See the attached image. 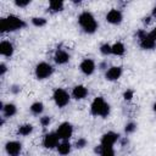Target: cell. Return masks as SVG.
<instances>
[{"label": "cell", "instance_id": "cell-1", "mask_svg": "<svg viewBox=\"0 0 156 156\" xmlns=\"http://www.w3.org/2000/svg\"><path fill=\"white\" fill-rule=\"evenodd\" d=\"M27 24L23 20H21L20 17L15 16V15H10L5 18H1L0 21V30L1 33H6V32H13V30H18L24 28Z\"/></svg>", "mask_w": 156, "mask_h": 156}, {"label": "cell", "instance_id": "cell-37", "mask_svg": "<svg viewBox=\"0 0 156 156\" xmlns=\"http://www.w3.org/2000/svg\"><path fill=\"white\" fill-rule=\"evenodd\" d=\"M152 110L156 112V102H154V105H152Z\"/></svg>", "mask_w": 156, "mask_h": 156}, {"label": "cell", "instance_id": "cell-19", "mask_svg": "<svg viewBox=\"0 0 156 156\" xmlns=\"http://www.w3.org/2000/svg\"><path fill=\"white\" fill-rule=\"evenodd\" d=\"M63 5L65 4L61 0H51L49 2V10H50V12L56 13V12H60L63 10Z\"/></svg>", "mask_w": 156, "mask_h": 156}, {"label": "cell", "instance_id": "cell-27", "mask_svg": "<svg viewBox=\"0 0 156 156\" xmlns=\"http://www.w3.org/2000/svg\"><path fill=\"white\" fill-rule=\"evenodd\" d=\"M133 98H134V91H133L132 89H127V90L123 93V99H124L126 101H130Z\"/></svg>", "mask_w": 156, "mask_h": 156}, {"label": "cell", "instance_id": "cell-15", "mask_svg": "<svg viewBox=\"0 0 156 156\" xmlns=\"http://www.w3.org/2000/svg\"><path fill=\"white\" fill-rule=\"evenodd\" d=\"M13 51H15L13 45H12L10 41L4 40V41L0 43V54H1L2 56H5V57H11V56L13 55Z\"/></svg>", "mask_w": 156, "mask_h": 156}, {"label": "cell", "instance_id": "cell-17", "mask_svg": "<svg viewBox=\"0 0 156 156\" xmlns=\"http://www.w3.org/2000/svg\"><path fill=\"white\" fill-rule=\"evenodd\" d=\"M1 111H2V115H4V118H10V117H13L17 112V107L15 104H1Z\"/></svg>", "mask_w": 156, "mask_h": 156}, {"label": "cell", "instance_id": "cell-34", "mask_svg": "<svg viewBox=\"0 0 156 156\" xmlns=\"http://www.w3.org/2000/svg\"><path fill=\"white\" fill-rule=\"evenodd\" d=\"M106 66H107V63H106V62H101V63L99 65V68H100V69H105V68H106Z\"/></svg>", "mask_w": 156, "mask_h": 156}, {"label": "cell", "instance_id": "cell-32", "mask_svg": "<svg viewBox=\"0 0 156 156\" xmlns=\"http://www.w3.org/2000/svg\"><path fill=\"white\" fill-rule=\"evenodd\" d=\"M6 72H7V67H6V65H5L4 62H1V63H0V76L2 77Z\"/></svg>", "mask_w": 156, "mask_h": 156}, {"label": "cell", "instance_id": "cell-13", "mask_svg": "<svg viewBox=\"0 0 156 156\" xmlns=\"http://www.w3.org/2000/svg\"><path fill=\"white\" fill-rule=\"evenodd\" d=\"M122 72H123V71H122V67H121V66H112V67H110V68L106 71L105 77H106L107 80L113 82V80H117V79L121 78Z\"/></svg>", "mask_w": 156, "mask_h": 156}, {"label": "cell", "instance_id": "cell-36", "mask_svg": "<svg viewBox=\"0 0 156 156\" xmlns=\"http://www.w3.org/2000/svg\"><path fill=\"white\" fill-rule=\"evenodd\" d=\"M151 17H155V18H156V6L152 9V12H151Z\"/></svg>", "mask_w": 156, "mask_h": 156}, {"label": "cell", "instance_id": "cell-4", "mask_svg": "<svg viewBox=\"0 0 156 156\" xmlns=\"http://www.w3.org/2000/svg\"><path fill=\"white\" fill-rule=\"evenodd\" d=\"M136 37H138V39H139V44H140L141 49H144V50H152V49L156 46V41H155V40L150 37V34L146 33L145 30H143V29L138 30Z\"/></svg>", "mask_w": 156, "mask_h": 156}, {"label": "cell", "instance_id": "cell-16", "mask_svg": "<svg viewBox=\"0 0 156 156\" xmlns=\"http://www.w3.org/2000/svg\"><path fill=\"white\" fill-rule=\"evenodd\" d=\"M88 95V88L84 85H76L72 90V96L76 100H83Z\"/></svg>", "mask_w": 156, "mask_h": 156}, {"label": "cell", "instance_id": "cell-6", "mask_svg": "<svg viewBox=\"0 0 156 156\" xmlns=\"http://www.w3.org/2000/svg\"><path fill=\"white\" fill-rule=\"evenodd\" d=\"M52 99H54L56 106H58V107H65L66 105H68L71 98H69V94H68L65 89H62V88H56V89L54 90Z\"/></svg>", "mask_w": 156, "mask_h": 156}, {"label": "cell", "instance_id": "cell-7", "mask_svg": "<svg viewBox=\"0 0 156 156\" xmlns=\"http://www.w3.org/2000/svg\"><path fill=\"white\" fill-rule=\"evenodd\" d=\"M56 134L58 135L60 140H68L72 134H73V127L71 123L68 122H63L58 126V128L56 129Z\"/></svg>", "mask_w": 156, "mask_h": 156}, {"label": "cell", "instance_id": "cell-21", "mask_svg": "<svg viewBox=\"0 0 156 156\" xmlns=\"http://www.w3.org/2000/svg\"><path fill=\"white\" fill-rule=\"evenodd\" d=\"M30 112L33 113V115H35V116H39L40 113H43V111H44V105H43V102H40V101H35V102H33L32 105H30Z\"/></svg>", "mask_w": 156, "mask_h": 156}, {"label": "cell", "instance_id": "cell-9", "mask_svg": "<svg viewBox=\"0 0 156 156\" xmlns=\"http://www.w3.org/2000/svg\"><path fill=\"white\" fill-rule=\"evenodd\" d=\"M95 68H96V65H95L94 60H91V58H84V60L80 62V65H79L80 72H82L83 74H85V76L93 74V73L95 72Z\"/></svg>", "mask_w": 156, "mask_h": 156}, {"label": "cell", "instance_id": "cell-33", "mask_svg": "<svg viewBox=\"0 0 156 156\" xmlns=\"http://www.w3.org/2000/svg\"><path fill=\"white\" fill-rule=\"evenodd\" d=\"M149 34H150V37H151V38H152V39L156 41V27H155V28H154V29H152V30H151Z\"/></svg>", "mask_w": 156, "mask_h": 156}, {"label": "cell", "instance_id": "cell-8", "mask_svg": "<svg viewBox=\"0 0 156 156\" xmlns=\"http://www.w3.org/2000/svg\"><path fill=\"white\" fill-rule=\"evenodd\" d=\"M60 144V138L58 135L55 133H48L44 135V139H43V145L44 147L46 149H55Z\"/></svg>", "mask_w": 156, "mask_h": 156}, {"label": "cell", "instance_id": "cell-3", "mask_svg": "<svg viewBox=\"0 0 156 156\" xmlns=\"http://www.w3.org/2000/svg\"><path fill=\"white\" fill-rule=\"evenodd\" d=\"M90 112L93 116H100V117H107L110 115V105L105 101L104 98L98 96L93 100L90 105Z\"/></svg>", "mask_w": 156, "mask_h": 156}, {"label": "cell", "instance_id": "cell-29", "mask_svg": "<svg viewBox=\"0 0 156 156\" xmlns=\"http://www.w3.org/2000/svg\"><path fill=\"white\" fill-rule=\"evenodd\" d=\"M30 4V0H17L15 1V5L18 6V7H26Z\"/></svg>", "mask_w": 156, "mask_h": 156}, {"label": "cell", "instance_id": "cell-2", "mask_svg": "<svg viewBox=\"0 0 156 156\" xmlns=\"http://www.w3.org/2000/svg\"><path fill=\"white\" fill-rule=\"evenodd\" d=\"M78 23L82 27V29L85 33H88V34L95 33L96 29H98V26H99L98 22H96V20H95V17L89 11H83L78 16Z\"/></svg>", "mask_w": 156, "mask_h": 156}, {"label": "cell", "instance_id": "cell-5", "mask_svg": "<svg viewBox=\"0 0 156 156\" xmlns=\"http://www.w3.org/2000/svg\"><path fill=\"white\" fill-rule=\"evenodd\" d=\"M52 72H54V68L48 62H40V63H38L35 66V69H34L35 77L39 80H43V79L49 78L52 74Z\"/></svg>", "mask_w": 156, "mask_h": 156}, {"label": "cell", "instance_id": "cell-12", "mask_svg": "<svg viewBox=\"0 0 156 156\" xmlns=\"http://www.w3.org/2000/svg\"><path fill=\"white\" fill-rule=\"evenodd\" d=\"M5 150L6 152L10 155V156H18L21 154V150H22V145L21 143L18 141H7L6 145H5Z\"/></svg>", "mask_w": 156, "mask_h": 156}, {"label": "cell", "instance_id": "cell-22", "mask_svg": "<svg viewBox=\"0 0 156 156\" xmlns=\"http://www.w3.org/2000/svg\"><path fill=\"white\" fill-rule=\"evenodd\" d=\"M32 132H33V126L32 124H22V126L18 127V130H17V133L22 136H27Z\"/></svg>", "mask_w": 156, "mask_h": 156}, {"label": "cell", "instance_id": "cell-20", "mask_svg": "<svg viewBox=\"0 0 156 156\" xmlns=\"http://www.w3.org/2000/svg\"><path fill=\"white\" fill-rule=\"evenodd\" d=\"M126 51V48L123 45V43L121 41H117L112 45V55H116V56H122Z\"/></svg>", "mask_w": 156, "mask_h": 156}, {"label": "cell", "instance_id": "cell-35", "mask_svg": "<svg viewBox=\"0 0 156 156\" xmlns=\"http://www.w3.org/2000/svg\"><path fill=\"white\" fill-rule=\"evenodd\" d=\"M151 18H152V17H151V16H147V17H145V18H144V23H149V22H150V20H151Z\"/></svg>", "mask_w": 156, "mask_h": 156}, {"label": "cell", "instance_id": "cell-18", "mask_svg": "<svg viewBox=\"0 0 156 156\" xmlns=\"http://www.w3.org/2000/svg\"><path fill=\"white\" fill-rule=\"evenodd\" d=\"M56 149H57V152H58L60 155L66 156V155H68V154L71 152L72 146H71V144H69L68 140H62V141L58 144V146H57Z\"/></svg>", "mask_w": 156, "mask_h": 156}, {"label": "cell", "instance_id": "cell-11", "mask_svg": "<svg viewBox=\"0 0 156 156\" xmlns=\"http://www.w3.org/2000/svg\"><path fill=\"white\" fill-rule=\"evenodd\" d=\"M122 20H123V15H122V12H121L119 10H117V9L110 10V11L107 12V15H106V21H107L108 23H111V24H119V23L122 22Z\"/></svg>", "mask_w": 156, "mask_h": 156}, {"label": "cell", "instance_id": "cell-23", "mask_svg": "<svg viewBox=\"0 0 156 156\" xmlns=\"http://www.w3.org/2000/svg\"><path fill=\"white\" fill-rule=\"evenodd\" d=\"M101 146V152L100 156H115V151H113V146Z\"/></svg>", "mask_w": 156, "mask_h": 156}, {"label": "cell", "instance_id": "cell-30", "mask_svg": "<svg viewBox=\"0 0 156 156\" xmlns=\"http://www.w3.org/2000/svg\"><path fill=\"white\" fill-rule=\"evenodd\" d=\"M40 124H41L43 127L49 126V124H50V117H49V116H43V117H40Z\"/></svg>", "mask_w": 156, "mask_h": 156}, {"label": "cell", "instance_id": "cell-10", "mask_svg": "<svg viewBox=\"0 0 156 156\" xmlns=\"http://www.w3.org/2000/svg\"><path fill=\"white\" fill-rule=\"evenodd\" d=\"M119 135L115 132H107L105 133L102 136H101V141H100V145L102 146H113L116 144V141L118 140Z\"/></svg>", "mask_w": 156, "mask_h": 156}, {"label": "cell", "instance_id": "cell-24", "mask_svg": "<svg viewBox=\"0 0 156 156\" xmlns=\"http://www.w3.org/2000/svg\"><path fill=\"white\" fill-rule=\"evenodd\" d=\"M32 24L34 26V27H44L45 24H46V18H44V17H33L32 18Z\"/></svg>", "mask_w": 156, "mask_h": 156}, {"label": "cell", "instance_id": "cell-26", "mask_svg": "<svg viewBox=\"0 0 156 156\" xmlns=\"http://www.w3.org/2000/svg\"><path fill=\"white\" fill-rule=\"evenodd\" d=\"M136 130V124L134 123V122H128L127 124H126V127H124V132L127 133V134H132V133H134Z\"/></svg>", "mask_w": 156, "mask_h": 156}, {"label": "cell", "instance_id": "cell-28", "mask_svg": "<svg viewBox=\"0 0 156 156\" xmlns=\"http://www.w3.org/2000/svg\"><path fill=\"white\" fill-rule=\"evenodd\" d=\"M87 144H88L87 139H84V138H79V139L76 141V147H77V149H83V147L87 146Z\"/></svg>", "mask_w": 156, "mask_h": 156}, {"label": "cell", "instance_id": "cell-31", "mask_svg": "<svg viewBox=\"0 0 156 156\" xmlns=\"http://www.w3.org/2000/svg\"><path fill=\"white\" fill-rule=\"evenodd\" d=\"M10 91H11L12 94H18V93L21 91V87L15 84V85H12V87L10 88Z\"/></svg>", "mask_w": 156, "mask_h": 156}, {"label": "cell", "instance_id": "cell-25", "mask_svg": "<svg viewBox=\"0 0 156 156\" xmlns=\"http://www.w3.org/2000/svg\"><path fill=\"white\" fill-rule=\"evenodd\" d=\"M100 52L104 55V56H107V55H111L112 54V45L105 43L100 46Z\"/></svg>", "mask_w": 156, "mask_h": 156}, {"label": "cell", "instance_id": "cell-14", "mask_svg": "<svg viewBox=\"0 0 156 156\" xmlns=\"http://www.w3.org/2000/svg\"><path fill=\"white\" fill-rule=\"evenodd\" d=\"M54 60L57 65H65L69 61V54L62 49H57L56 52H55V56H54Z\"/></svg>", "mask_w": 156, "mask_h": 156}]
</instances>
